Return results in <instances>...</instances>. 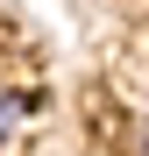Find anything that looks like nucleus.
<instances>
[{
	"mask_svg": "<svg viewBox=\"0 0 149 156\" xmlns=\"http://www.w3.org/2000/svg\"><path fill=\"white\" fill-rule=\"evenodd\" d=\"M36 107H43V92H29V85H0V142H14L21 121H29Z\"/></svg>",
	"mask_w": 149,
	"mask_h": 156,
	"instance_id": "obj_1",
	"label": "nucleus"
},
{
	"mask_svg": "<svg viewBox=\"0 0 149 156\" xmlns=\"http://www.w3.org/2000/svg\"><path fill=\"white\" fill-rule=\"evenodd\" d=\"M142 156H149V114H142Z\"/></svg>",
	"mask_w": 149,
	"mask_h": 156,
	"instance_id": "obj_2",
	"label": "nucleus"
}]
</instances>
